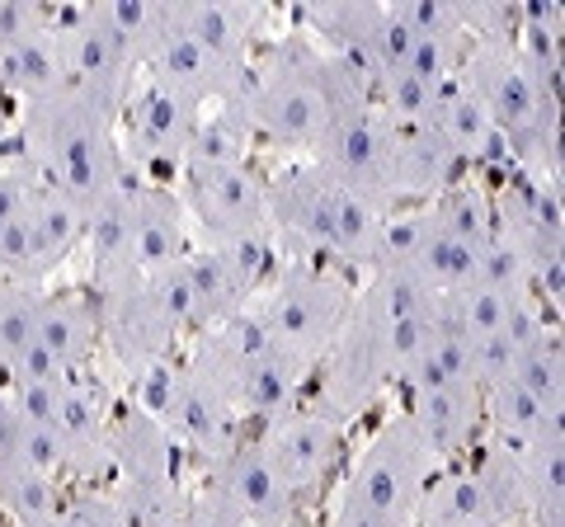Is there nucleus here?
<instances>
[{
	"label": "nucleus",
	"instance_id": "f8f14e48",
	"mask_svg": "<svg viewBox=\"0 0 565 527\" xmlns=\"http://www.w3.org/2000/svg\"><path fill=\"white\" fill-rule=\"evenodd\" d=\"M199 118H203L199 99L170 90V85L151 76H137V85L118 109V151H122L128 174L132 170H180L193 147V132H199Z\"/></svg>",
	"mask_w": 565,
	"mask_h": 527
},
{
	"label": "nucleus",
	"instance_id": "a878e982",
	"mask_svg": "<svg viewBox=\"0 0 565 527\" xmlns=\"http://www.w3.org/2000/svg\"><path fill=\"white\" fill-rule=\"evenodd\" d=\"M514 381L533 400H542L546 410L565 415V348H561V335L523 348V354L514 358Z\"/></svg>",
	"mask_w": 565,
	"mask_h": 527
},
{
	"label": "nucleus",
	"instance_id": "20e7f679",
	"mask_svg": "<svg viewBox=\"0 0 565 527\" xmlns=\"http://www.w3.org/2000/svg\"><path fill=\"white\" fill-rule=\"evenodd\" d=\"M434 456L424 452L415 429L405 424V415H386L382 424L363 438V448L344 462V476L334 485L330 508L363 518H382L396 527H415V508L424 490L434 481Z\"/></svg>",
	"mask_w": 565,
	"mask_h": 527
},
{
	"label": "nucleus",
	"instance_id": "0eeeda50",
	"mask_svg": "<svg viewBox=\"0 0 565 527\" xmlns=\"http://www.w3.org/2000/svg\"><path fill=\"white\" fill-rule=\"evenodd\" d=\"M52 43H57L62 76H66L71 90L104 104V109L118 118L122 99H128V90L141 76V66H137V47L109 24L104 6L57 10V20H52Z\"/></svg>",
	"mask_w": 565,
	"mask_h": 527
},
{
	"label": "nucleus",
	"instance_id": "c756f323",
	"mask_svg": "<svg viewBox=\"0 0 565 527\" xmlns=\"http://www.w3.org/2000/svg\"><path fill=\"white\" fill-rule=\"evenodd\" d=\"M10 132H14V118H10L6 95H0V155H6V147H10Z\"/></svg>",
	"mask_w": 565,
	"mask_h": 527
},
{
	"label": "nucleus",
	"instance_id": "9b49d317",
	"mask_svg": "<svg viewBox=\"0 0 565 527\" xmlns=\"http://www.w3.org/2000/svg\"><path fill=\"white\" fill-rule=\"evenodd\" d=\"M255 438L269 452L278 481L288 485L297 508L321 504L334 490V481L344 476V462H349L344 424H334L316 406H297L288 415H278L274 424H259Z\"/></svg>",
	"mask_w": 565,
	"mask_h": 527
},
{
	"label": "nucleus",
	"instance_id": "dca6fc26",
	"mask_svg": "<svg viewBox=\"0 0 565 527\" xmlns=\"http://www.w3.org/2000/svg\"><path fill=\"white\" fill-rule=\"evenodd\" d=\"M180 273H184V288H189L193 335H203V330L222 325L226 315H236L245 302H250V292L259 288L226 245H189L180 255Z\"/></svg>",
	"mask_w": 565,
	"mask_h": 527
},
{
	"label": "nucleus",
	"instance_id": "412c9836",
	"mask_svg": "<svg viewBox=\"0 0 565 527\" xmlns=\"http://www.w3.org/2000/svg\"><path fill=\"white\" fill-rule=\"evenodd\" d=\"M170 14L212 62H222L226 72H250L264 10H241V6H170Z\"/></svg>",
	"mask_w": 565,
	"mask_h": 527
},
{
	"label": "nucleus",
	"instance_id": "7ed1b4c3",
	"mask_svg": "<svg viewBox=\"0 0 565 527\" xmlns=\"http://www.w3.org/2000/svg\"><path fill=\"white\" fill-rule=\"evenodd\" d=\"M353 302V278L311 259H278L274 273L250 292V306L259 330L282 358L302 363L316 373L326 348L340 335Z\"/></svg>",
	"mask_w": 565,
	"mask_h": 527
},
{
	"label": "nucleus",
	"instance_id": "bb28decb",
	"mask_svg": "<svg viewBox=\"0 0 565 527\" xmlns=\"http://www.w3.org/2000/svg\"><path fill=\"white\" fill-rule=\"evenodd\" d=\"M52 14L57 10H43V6H6L0 0V57H10L14 47H24L33 39H43L52 29Z\"/></svg>",
	"mask_w": 565,
	"mask_h": 527
},
{
	"label": "nucleus",
	"instance_id": "7c9ffc66",
	"mask_svg": "<svg viewBox=\"0 0 565 527\" xmlns=\"http://www.w3.org/2000/svg\"><path fill=\"white\" fill-rule=\"evenodd\" d=\"M0 527H6V518H0Z\"/></svg>",
	"mask_w": 565,
	"mask_h": 527
},
{
	"label": "nucleus",
	"instance_id": "aec40b11",
	"mask_svg": "<svg viewBox=\"0 0 565 527\" xmlns=\"http://www.w3.org/2000/svg\"><path fill=\"white\" fill-rule=\"evenodd\" d=\"M438 142H444L457 161H462L471 174L476 170H486V165H494V170H509V151H504V137L490 128V118L476 109V99L462 90V85H444L438 90V99H434V114H429V122H424Z\"/></svg>",
	"mask_w": 565,
	"mask_h": 527
},
{
	"label": "nucleus",
	"instance_id": "2eb2a0df",
	"mask_svg": "<svg viewBox=\"0 0 565 527\" xmlns=\"http://www.w3.org/2000/svg\"><path fill=\"white\" fill-rule=\"evenodd\" d=\"M39 348L62 367V377H95V363H99L95 297L85 288H43Z\"/></svg>",
	"mask_w": 565,
	"mask_h": 527
},
{
	"label": "nucleus",
	"instance_id": "39448f33",
	"mask_svg": "<svg viewBox=\"0 0 565 527\" xmlns=\"http://www.w3.org/2000/svg\"><path fill=\"white\" fill-rule=\"evenodd\" d=\"M415 527H527L509 448L481 443L467 462L434 471L415 508Z\"/></svg>",
	"mask_w": 565,
	"mask_h": 527
},
{
	"label": "nucleus",
	"instance_id": "f257e3e1",
	"mask_svg": "<svg viewBox=\"0 0 565 527\" xmlns=\"http://www.w3.org/2000/svg\"><path fill=\"white\" fill-rule=\"evenodd\" d=\"M10 142L20 147L14 155L33 170V180L76 198L81 207H95L132 184L118 151V118L71 85L24 104Z\"/></svg>",
	"mask_w": 565,
	"mask_h": 527
},
{
	"label": "nucleus",
	"instance_id": "5701e85b",
	"mask_svg": "<svg viewBox=\"0 0 565 527\" xmlns=\"http://www.w3.org/2000/svg\"><path fill=\"white\" fill-rule=\"evenodd\" d=\"M481 415H486V438H481V443L519 448L523 438H533L542 429V419H552L561 410H546L542 400H533L514 377H509V381L486 386V391H481Z\"/></svg>",
	"mask_w": 565,
	"mask_h": 527
},
{
	"label": "nucleus",
	"instance_id": "cd10ccee",
	"mask_svg": "<svg viewBox=\"0 0 565 527\" xmlns=\"http://www.w3.org/2000/svg\"><path fill=\"white\" fill-rule=\"evenodd\" d=\"M174 527H241V523H232L226 514H217L199 490H189V504H184V514L174 518Z\"/></svg>",
	"mask_w": 565,
	"mask_h": 527
},
{
	"label": "nucleus",
	"instance_id": "9d476101",
	"mask_svg": "<svg viewBox=\"0 0 565 527\" xmlns=\"http://www.w3.org/2000/svg\"><path fill=\"white\" fill-rule=\"evenodd\" d=\"M199 495L241 527H302V508L278 481L255 429L199 466Z\"/></svg>",
	"mask_w": 565,
	"mask_h": 527
},
{
	"label": "nucleus",
	"instance_id": "4468645a",
	"mask_svg": "<svg viewBox=\"0 0 565 527\" xmlns=\"http://www.w3.org/2000/svg\"><path fill=\"white\" fill-rule=\"evenodd\" d=\"M405 424L415 429L434 466H457L481 448L486 415H481V386L467 381H434V386H405Z\"/></svg>",
	"mask_w": 565,
	"mask_h": 527
},
{
	"label": "nucleus",
	"instance_id": "4be33fe9",
	"mask_svg": "<svg viewBox=\"0 0 565 527\" xmlns=\"http://www.w3.org/2000/svg\"><path fill=\"white\" fill-rule=\"evenodd\" d=\"M57 20V14H52ZM66 76H62V57H57V43H52V29L43 39H33L24 47H14L10 57H0V95L20 99V109L33 99H47L52 90H62Z\"/></svg>",
	"mask_w": 565,
	"mask_h": 527
},
{
	"label": "nucleus",
	"instance_id": "ddd939ff",
	"mask_svg": "<svg viewBox=\"0 0 565 527\" xmlns=\"http://www.w3.org/2000/svg\"><path fill=\"white\" fill-rule=\"evenodd\" d=\"M264 207H269V236L278 259L321 264L330 255L340 189L311 161H288L282 170H274L264 180Z\"/></svg>",
	"mask_w": 565,
	"mask_h": 527
},
{
	"label": "nucleus",
	"instance_id": "1a4fd4ad",
	"mask_svg": "<svg viewBox=\"0 0 565 527\" xmlns=\"http://www.w3.org/2000/svg\"><path fill=\"white\" fill-rule=\"evenodd\" d=\"M95 297V315H99V358H109L122 377L141 373L151 363L180 358V325L156 306V297L141 283V273H122L109 283L85 288Z\"/></svg>",
	"mask_w": 565,
	"mask_h": 527
},
{
	"label": "nucleus",
	"instance_id": "393cba45",
	"mask_svg": "<svg viewBox=\"0 0 565 527\" xmlns=\"http://www.w3.org/2000/svg\"><path fill=\"white\" fill-rule=\"evenodd\" d=\"M39 297L43 288L0 278V377L39 344Z\"/></svg>",
	"mask_w": 565,
	"mask_h": 527
},
{
	"label": "nucleus",
	"instance_id": "a211bd4d",
	"mask_svg": "<svg viewBox=\"0 0 565 527\" xmlns=\"http://www.w3.org/2000/svg\"><path fill=\"white\" fill-rule=\"evenodd\" d=\"M128 222H132V269L137 273L174 264L193 245L174 184H156V180L128 184Z\"/></svg>",
	"mask_w": 565,
	"mask_h": 527
},
{
	"label": "nucleus",
	"instance_id": "f03ea898",
	"mask_svg": "<svg viewBox=\"0 0 565 527\" xmlns=\"http://www.w3.org/2000/svg\"><path fill=\"white\" fill-rule=\"evenodd\" d=\"M232 109L245 122L250 142L278 147V151L297 155V161H307L334 118L321 80H316L311 43L307 39H288V43L278 39V43L264 47L250 62V72H245V85L236 90Z\"/></svg>",
	"mask_w": 565,
	"mask_h": 527
},
{
	"label": "nucleus",
	"instance_id": "c85d7f7f",
	"mask_svg": "<svg viewBox=\"0 0 565 527\" xmlns=\"http://www.w3.org/2000/svg\"><path fill=\"white\" fill-rule=\"evenodd\" d=\"M321 527H396V523L363 518V514H344V508H326V523H321Z\"/></svg>",
	"mask_w": 565,
	"mask_h": 527
},
{
	"label": "nucleus",
	"instance_id": "f3484780",
	"mask_svg": "<svg viewBox=\"0 0 565 527\" xmlns=\"http://www.w3.org/2000/svg\"><path fill=\"white\" fill-rule=\"evenodd\" d=\"M565 415L542 419L533 438L509 448L523 490V518L527 527H565Z\"/></svg>",
	"mask_w": 565,
	"mask_h": 527
},
{
	"label": "nucleus",
	"instance_id": "423d86ee",
	"mask_svg": "<svg viewBox=\"0 0 565 527\" xmlns=\"http://www.w3.org/2000/svg\"><path fill=\"white\" fill-rule=\"evenodd\" d=\"M174 193L184 203L189 236H199L193 245H232L269 236L264 180L250 161H189L180 165Z\"/></svg>",
	"mask_w": 565,
	"mask_h": 527
},
{
	"label": "nucleus",
	"instance_id": "6ab92c4d",
	"mask_svg": "<svg viewBox=\"0 0 565 527\" xmlns=\"http://www.w3.org/2000/svg\"><path fill=\"white\" fill-rule=\"evenodd\" d=\"M85 213L90 207H81L76 198H66V193L39 184V193L29 198L24 207V232H29V283L43 288L52 273L66 269L71 255L81 250V236H85Z\"/></svg>",
	"mask_w": 565,
	"mask_h": 527
},
{
	"label": "nucleus",
	"instance_id": "b1692460",
	"mask_svg": "<svg viewBox=\"0 0 565 527\" xmlns=\"http://www.w3.org/2000/svg\"><path fill=\"white\" fill-rule=\"evenodd\" d=\"M519 302H527V297H504V292H490V288H476V283H471V288L452 292V297H438L434 315H438L444 325H452L457 335H467V340L476 344V340L500 335Z\"/></svg>",
	"mask_w": 565,
	"mask_h": 527
},
{
	"label": "nucleus",
	"instance_id": "6e6552de",
	"mask_svg": "<svg viewBox=\"0 0 565 527\" xmlns=\"http://www.w3.org/2000/svg\"><path fill=\"white\" fill-rule=\"evenodd\" d=\"M396 151H401V128L377 114V104L353 114H334L330 128L307 161L326 174L334 189L373 198L396 213Z\"/></svg>",
	"mask_w": 565,
	"mask_h": 527
}]
</instances>
